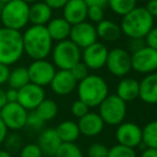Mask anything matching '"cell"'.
Segmentation results:
<instances>
[{"mask_svg": "<svg viewBox=\"0 0 157 157\" xmlns=\"http://www.w3.org/2000/svg\"><path fill=\"white\" fill-rule=\"evenodd\" d=\"M50 54L54 65L62 71H71L81 61V49L70 40L58 42Z\"/></svg>", "mask_w": 157, "mask_h": 157, "instance_id": "obj_6", "label": "cell"}, {"mask_svg": "<svg viewBox=\"0 0 157 157\" xmlns=\"http://www.w3.org/2000/svg\"><path fill=\"white\" fill-rule=\"evenodd\" d=\"M21 157H43V153L36 143H28L21 147Z\"/></svg>", "mask_w": 157, "mask_h": 157, "instance_id": "obj_33", "label": "cell"}, {"mask_svg": "<svg viewBox=\"0 0 157 157\" xmlns=\"http://www.w3.org/2000/svg\"><path fill=\"white\" fill-rule=\"evenodd\" d=\"M24 52L33 61L45 60L52 49V40L45 26H31L23 34Z\"/></svg>", "mask_w": 157, "mask_h": 157, "instance_id": "obj_1", "label": "cell"}, {"mask_svg": "<svg viewBox=\"0 0 157 157\" xmlns=\"http://www.w3.org/2000/svg\"><path fill=\"white\" fill-rule=\"evenodd\" d=\"M118 144L135 149L142 143V128L136 123L123 122L118 125L116 132Z\"/></svg>", "mask_w": 157, "mask_h": 157, "instance_id": "obj_13", "label": "cell"}, {"mask_svg": "<svg viewBox=\"0 0 157 157\" xmlns=\"http://www.w3.org/2000/svg\"><path fill=\"white\" fill-rule=\"evenodd\" d=\"M108 6L113 13L124 16L137 6V0H108Z\"/></svg>", "mask_w": 157, "mask_h": 157, "instance_id": "obj_29", "label": "cell"}, {"mask_svg": "<svg viewBox=\"0 0 157 157\" xmlns=\"http://www.w3.org/2000/svg\"><path fill=\"white\" fill-rule=\"evenodd\" d=\"M70 72L72 73L73 77L76 79L77 82H79V81H81L82 79H85L86 77L89 75V68L86 66V64L83 63L82 61H80V62L77 63L76 65H75L74 67L70 71Z\"/></svg>", "mask_w": 157, "mask_h": 157, "instance_id": "obj_34", "label": "cell"}, {"mask_svg": "<svg viewBox=\"0 0 157 157\" xmlns=\"http://www.w3.org/2000/svg\"><path fill=\"white\" fill-rule=\"evenodd\" d=\"M28 74H29L30 82L39 86V87H45L50 85L55 74H56V67L52 62L45 60H35L27 67Z\"/></svg>", "mask_w": 157, "mask_h": 157, "instance_id": "obj_11", "label": "cell"}, {"mask_svg": "<svg viewBox=\"0 0 157 157\" xmlns=\"http://www.w3.org/2000/svg\"><path fill=\"white\" fill-rule=\"evenodd\" d=\"M52 10L44 1L34 2L29 6V23L32 26H46L52 19Z\"/></svg>", "mask_w": 157, "mask_h": 157, "instance_id": "obj_21", "label": "cell"}, {"mask_svg": "<svg viewBox=\"0 0 157 157\" xmlns=\"http://www.w3.org/2000/svg\"><path fill=\"white\" fill-rule=\"evenodd\" d=\"M4 142L6 143V147L10 150H17L19 149V147L21 144V137L18 136V135L12 134L6 137Z\"/></svg>", "mask_w": 157, "mask_h": 157, "instance_id": "obj_39", "label": "cell"}, {"mask_svg": "<svg viewBox=\"0 0 157 157\" xmlns=\"http://www.w3.org/2000/svg\"><path fill=\"white\" fill-rule=\"evenodd\" d=\"M0 157H12V155L6 150H0Z\"/></svg>", "mask_w": 157, "mask_h": 157, "instance_id": "obj_49", "label": "cell"}, {"mask_svg": "<svg viewBox=\"0 0 157 157\" xmlns=\"http://www.w3.org/2000/svg\"><path fill=\"white\" fill-rule=\"evenodd\" d=\"M78 128L80 134L87 137H95L99 135L104 129L105 123L96 112H88L85 117L79 119Z\"/></svg>", "mask_w": 157, "mask_h": 157, "instance_id": "obj_19", "label": "cell"}, {"mask_svg": "<svg viewBox=\"0 0 157 157\" xmlns=\"http://www.w3.org/2000/svg\"><path fill=\"white\" fill-rule=\"evenodd\" d=\"M155 117H156V120H157V108H156V110H155Z\"/></svg>", "mask_w": 157, "mask_h": 157, "instance_id": "obj_52", "label": "cell"}, {"mask_svg": "<svg viewBox=\"0 0 157 157\" xmlns=\"http://www.w3.org/2000/svg\"><path fill=\"white\" fill-rule=\"evenodd\" d=\"M70 41H72L79 48H87L88 46L97 42L96 28L89 21H82L72 26L70 33Z\"/></svg>", "mask_w": 157, "mask_h": 157, "instance_id": "obj_12", "label": "cell"}, {"mask_svg": "<svg viewBox=\"0 0 157 157\" xmlns=\"http://www.w3.org/2000/svg\"><path fill=\"white\" fill-rule=\"evenodd\" d=\"M104 9L98 8V6H88V14L87 18H89L92 23H101L104 21Z\"/></svg>", "mask_w": 157, "mask_h": 157, "instance_id": "obj_36", "label": "cell"}, {"mask_svg": "<svg viewBox=\"0 0 157 157\" xmlns=\"http://www.w3.org/2000/svg\"><path fill=\"white\" fill-rule=\"evenodd\" d=\"M44 157H47V156H44Z\"/></svg>", "mask_w": 157, "mask_h": 157, "instance_id": "obj_53", "label": "cell"}, {"mask_svg": "<svg viewBox=\"0 0 157 157\" xmlns=\"http://www.w3.org/2000/svg\"><path fill=\"white\" fill-rule=\"evenodd\" d=\"M44 125H45V122L35 113V111L28 113L26 126H29L30 128H32L34 130H41L44 127Z\"/></svg>", "mask_w": 157, "mask_h": 157, "instance_id": "obj_37", "label": "cell"}, {"mask_svg": "<svg viewBox=\"0 0 157 157\" xmlns=\"http://www.w3.org/2000/svg\"><path fill=\"white\" fill-rule=\"evenodd\" d=\"M55 157H83L82 151L75 143H62Z\"/></svg>", "mask_w": 157, "mask_h": 157, "instance_id": "obj_30", "label": "cell"}, {"mask_svg": "<svg viewBox=\"0 0 157 157\" xmlns=\"http://www.w3.org/2000/svg\"><path fill=\"white\" fill-rule=\"evenodd\" d=\"M71 111H72L73 116L80 119V118H82V117H85L88 112H90V108L88 107L83 101L77 99V101H75L74 103L72 104Z\"/></svg>", "mask_w": 157, "mask_h": 157, "instance_id": "obj_35", "label": "cell"}, {"mask_svg": "<svg viewBox=\"0 0 157 157\" xmlns=\"http://www.w3.org/2000/svg\"><path fill=\"white\" fill-rule=\"evenodd\" d=\"M36 144L41 149L43 155L52 157L56 155L57 151L62 144V142H61L55 128H46L40 134Z\"/></svg>", "mask_w": 157, "mask_h": 157, "instance_id": "obj_18", "label": "cell"}, {"mask_svg": "<svg viewBox=\"0 0 157 157\" xmlns=\"http://www.w3.org/2000/svg\"><path fill=\"white\" fill-rule=\"evenodd\" d=\"M78 99L89 108L98 107L101 103L109 95V87L103 77L98 75H88L77 83Z\"/></svg>", "mask_w": 157, "mask_h": 157, "instance_id": "obj_3", "label": "cell"}, {"mask_svg": "<svg viewBox=\"0 0 157 157\" xmlns=\"http://www.w3.org/2000/svg\"><path fill=\"white\" fill-rule=\"evenodd\" d=\"M28 112L18 103H6L0 110V119L8 129L18 130L26 126Z\"/></svg>", "mask_w": 157, "mask_h": 157, "instance_id": "obj_10", "label": "cell"}, {"mask_svg": "<svg viewBox=\"0 0 157 157\" xmlns=\"http://www.w3.org/2000/svg\"><path fill=\"white\" fill-rule=\"evenodd\" d=\"M6 91H3L2 89H0V110L6 105Z\"/></svg>", "mask_w": 157, "mask_h": 157, "instance_id": "obj_48", "label": "cell"}, {"mask_svg": "<svg viewBox=\"0 0 157 157\" xmlns=\"http://www.w3.org/2000/svg\"><path fill=\"white\" fill-rule=\"evenodd\" d=\"M106 67L116 77H124L132 71V55L124 48H113L109 50Z\"/></svg>", "mask_w": 157, "mask_h": 157, "instance_id": "obj_8", "label": "cell"}, {"mask_svg": "<svg viewBox=\"0 0 157 157\" xmlns=\"http://www.w3.org/2000/svg\"><path fill=\"white\" fill-rule=\"evenodd\" d=\"M0 18L4 28L19 31L29 23V4L23 0H12L2 6Z\"/></svg>", "mask_w": 157, "mask_h": 157, "instance_id": "obj_5", "label": "cell"}, {"mask_svg": "<svg viewBox=\"0 0 157 157\" xmlns=\"http://www.w3.org/2000/svg\"><path fill=\"white\" fill-rule=\"evenodd\" d=\"M34 111L44 122H47V121H50L56 118L57 114H58L59 108L55 101L49 98H45L37 106Z\"/></svg>", "mask_w": 157, "mask_h": 157, "instance_id": "obj_27", "label": "cell"}, {"mask_svg": "<svg viewBox=\"0 0 157 157\" xmlns=\"http://www.w3.org/2000/svg\"><path fill=\"white\" fill-rule=\"evenodd\" d=\"M55 129L62 143H75L80 135L77 123L71 120L61 122Z\"/></svg>", "mask_w": 157, "mask_h": 157, "instance_id": "obj_25", "label": "cell"}, {"mask_svg": "<svg viewBox=\"0 0 157 157\" xmlns=\"http://www.w3.org/2000/svg\"><path fill=\"white\" fill-rule=\"evenodd\" d=\"M108 48L101 42H95L94 44L88 46L81 52L82 62L89 70L97 71L106 65L108 57Z\"/></svg>", "mask_w": 157, "mask_h": 157, "instance_id": "obj_14", "label": "cell"}, {"mask_svg": "<svg viewBox=\"0 0 157 157\" xmlns=\"http://www.w3.org/2000/svg\"><path fill=\"white\" fill-rule=\"evenodd\" d=\"M154 27V18L144 6H136L122 17L121 31L128 39H143Z\"/></svg>", "mask_w": 157, "mask_h": 157, "instance_id": "obj_2", "label": "cell"}, {"mask_svg": "<svg viewBox=\"0 0 157 157\" xmlns=\"http://www.w3.org/2000/svg\"><path fill=\"white\" fill-rule=\"evenodd\" d=\"M107 157H137V153L135 149L121 144H116L108 150Z\"/></svg>", "mask_w": 157, "mask_h": 157, "instance_id": "obj_31", "label": "cell"}, {"mask_svg": "<svg viewBox=\"0 0 157 157\" xmlns=\"http://www.w3.org/2000/svg\"><path fill=\"white\" fill-rule=\"evenodd\" d=\"M24 55L23 34L8 28H0V63L9 66Z\"/></svg>", "mask_w": 157, "mask_h": 157, "instance_id": "obj_4", "label": "cell"}, {"mask_svg": "<svg viewBox=\"0 0 157 157\" xmlns=\"http://www.w3.org/2000/svg\"><path fill=\"white\" fill-rule=\"evenodd\" d=\"M98 114L104 123L110 126L120 125L124 122L127 106L117 94H110L98 106Z\"/></svg>", "mask_w": 157, "mask_h": 157, "instance_id": "obj_7", "label": "cell"}, {"mask_svg": "<svg viewBox=\"0 0 157 157\" xmlns=\"http://www.w3.org/2000/svg\"><path fill=\"white\" fill-rule=\"evenodd\" d=\"M145 42L143 39H129V43H128V48L132 50V54L137 50L141 49L142 47H144Z\"/></svg>", "mask_w": 157, "mask_h": 157, "instance_id": "obj_40", "label": "cell"}, {"mask_svg": "<svg viewBox=\"0 0 157 157\" xmlns=\"http://www.w3.org/2000/svg\"><path fill=\"white\" fill-rule=\"evenodd\" d=\"M9 75H10V68H9V66L0 63V86L8 82Z\"/></svg>", "mask_w": 157, "mask_h": 157, "instance_id": "obj_43", "label": "cell"}, {"mask_svg": "<svg viewBox=\"0 0 157 157\" xmlns=\"http://www.w3.org/2000/svg\"><path fill=\"white\" fill-rule=\"evenodd\" d=\"M6 101H8V103H17V98H18V90L12 89V88L6 90Z\"/></svg>", "mask_w": 157, "mask_h": 157, "instance_id": "obj_44", "label": "cell"}, {"mask_svg": "<svg viewBox=\"0 0 157 157\" xmlns=\"http://www.w3.org/2000/svg\"><path fill=\"white\" fill-rule=\"evenodd\" d=\"M88 6L83 0H68L63 8V18L71 26L86 21Z\"/></svg>", "mask_w": 157, "mask_h": 157, "instance_id": "obj_17", "label": "cell"}, {"mask_svg": "<svg viewBox=\"0 0 157 157\" xmlns=\"http://www.w3.org/2000/svg\"><path fill=\"white\" fill-rule=\"evenodd\" d=\"M44 2L52 10H59V9L64 8V6L67 3L68 0H44Z\"/></svg>", "mask_w": 157, "mask_h": 157, "instance_id": "obj_41", "label": "cell"}, {"mask_svg": "<svg viewBox=\"0 0 157 157\" xmlns=\"http://www.w3.org/2000/svg\"><path fill=\"white\" fill-rule=\"evenodd\" d=\"M97 37L107 42H114L119 40L122 35L120 25L114 23L113 21L104 19L101 23L97 24L96 27Z\"/></svg>", "mask_w": 157, "mask_h": 157, "instance_id": "obj_24", "label": "cell"}, {"mask_svg": "<svg viewBox=\"0 0 157 157\" xmlns=\"http://www.w3.org/2000/svg\"><path fill=\"white\" fill-rule=\"evenodd\" d=\"M140 157H157V149L145 147V149L142 150Z\"/></svg>", "mask_w": 157, "mask_h": 157, "instance_id": "obj_47", "label": "cell"}, {"mask_svg": "<svg viewBox=\"0 0 157 157\" xmlns=\"http://www.w3.org/2000/svg\"><path fill=\"white\" fill-rule=\"evenodd\" d=\"M88 6H98V8H105L108 6V0H83Z\"/></svg>", "mask_w": 157, "mask_h": 157, "instance_id": "obj_45", "label": "cell"}, {"mask_svg": "<svg viewBox=\"0 0 157 157\" xmlns=\"http://www.w3.org/2000/svg\"><path fill=\"white\" fill-rule=\"evenodd\" d=\"M77 83L78 82L73 77L70 71L59 70L58 72H56L52 82H50V88L54 93L64 96V95L72 93L77 88Z\"/></svg>", "mask_w": 157, "mask_h": 157, "instance_id": "obj_16", "label": "cell"}, {"mask_svg": "<svg viewBox=\"0 0 157 157\" xmlns=\"http://www.w3.org/2000/svg\"><path fill=\"white\" fill-rule=\"evenodd\" d=\"M144 9L153 18L157 17V0H149L145 4Z\"/></svg>", "mask_w": 157, "mask_h": 157, "instance_id": "obj_42", "label": "cell"}, {"mask_svg": "<svg viewBox=\"0 0 157 157\" xmlns=\"http://www.w3.org/2000/svg\"><path fill=\"white\" fill-rule=\"evenodd\" d=\"M145 45L147 47H151L153 49L157 50V26H154L151 29V31L147 34V36L144 37Z\"/></svg>", "mask_w": 157, "mask_h": 157, "instance_id": "obj_38", "label": "cell"}, {"mask_svg": "<svg viewBox=\"0 0 157 157\" xmlns=\"http://www.w3.org/2000/svg\"><path fill=\"white\" fill-rule=\"evenodd\" d=\"M45 99V91L42 87L29 82L18 90L17 103L26 110H35L36 107Z\"/></svg>", "mask_w": 157, "mask_h": 157, "instance_id": "obj_15", "label": "cell"}, {"mask_svg": "<svg viewBox=\"0 0 157 157\" xmlns=\"http://www.w3.org/2000/svg\"><path fill=\"white\" fill-rule=\"evenodd\" d=\"M142 144L145 147L157 149V120L151 121L142 128Z\"/></svg>", "mask_w": 157, "mask_h": 157, "instance_id": "obj_28", "label": "cell"}, {"mask_svg": "<svg viewBox=\"0 0 157 157\" xmlns=\"http://www.w3.org/2000/svg\"><path fill=\"white\" fill-rule=\"evenodd\" d=\"M29 82L30 79L27 67L19 66V67H16L14 70L10 71V75H9L8 79V83L10 86V88L15 90H19L21 88L25 87Z\"/></svg>", "mask_w": 157, "mask_h": 157, "instance_id": "obj_26", "label": "cell"}, {"mask_svg": "<svg viewBox=\"0 0 157 157\" xmlns=\"http://www.w3.org/2000/svg\"><path fill=\"white\" fill-rule=\"evenodd\" d=\"M132 70L149 75L157 72V50L144 46L132 54Z\"/></svg>", "mask_w": 157, "mask_h": 157, "instance_id": "obj_9", "label": "cell"}, {"mask_svg": "<svg viewBox=\"0 0 157 157\" xmlns=\"http://www.w3.org/2000/svg\"><path fill=\"white\" fill-rule=\"evenodd\" d=\"M117 95L125 103L139 98V81L130 77L123 78L118 83Z\"/></svg>", "mask_w": 157, "mask_h": 157, "instance_id": "obj_23", "label": "cell"}, {"mask_svg": "<svg viewBox=\"0 0 157 157\" xmlns=\"http://www.w3.org/2000/svg\"><path fill=\"white\" fill-rule=\"evenodd\" d=\"M108 147L105 144L99 142L92 143L88 149V157H107L108 156Z\"/></svg>", "mask_w": 157, "mask_h": 157, "instance_id": "obj_32", "label": "cell"}, {"mask_svg": "<svg viewBox=\"0 0 157 157\" xmlns=\"http://www.w3.org/2000/svg\"><path fill=\"white\" fill-rule=\"evenodd\" d=\"M10 1H12V0H0V3L6 4V3H8V2H10Z\"/></svg>", "mask_w": 157, "mask_h": 157, "instance_id": "obj_51", "label": "cell"}, {"mask_svg": "<svg viewBox=\"0 0 157 157\" xmlns=\"http://www.w3.org/2000/svg\"><path fill=\"white\" fill-rule=\"evenodd\" d=\"M6 137H8V128H6V126L4 125V123L0 119V145L4 142Z\"/></svg>", "mask_w": 157, "mask_h": 157, "instance_id": "obj_46", "label": "cell"}, {"mask_svg": "<svg viewBox=\"0 0 157 157\" xmlns=\"http://www.w3.org/2000/svg\"><path fill=\"white\" fill-rule=\"evenodd\" d=\"M45 27L52 41L61 42L68 40L72 26L63 17H57V18L50 19V21Z\"/></svg>", "mask_w": 157, "mask_h": 157, "instance_id": "obj_22", "label": "cell"}, {"mask_svg": "<svg viewBox=\"0 0 157 157\" xmlns=\"http://www.w3.org/2000/svg\"><path fill=\"white\" fill-rule=\"evenodd\" d=\"M139 98L145 104H157V72L145 75L139 81Z\"/></svg>", "mask_w": 157, "mask_h": 157, "instance_id": "obj_20", "label": "cell"}, {"mask_svg": "<svg viewBox=\"0 0 157 157\" xmlns=\"http://www.w3.org/2000/svg\"><path fill=\"white\" fill-rule=\"evenodd\" d=\"M24 2H26V3H34V2H37L39 0H23Z\"/></svg>", "mask_w": 157, "mask_h": 157, "instance_id": "obj_50", "label": "cell"}]
</instances>
